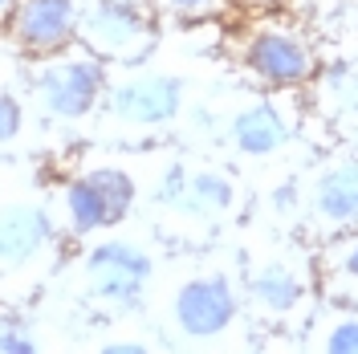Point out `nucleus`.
Masks as SVG:
<instances>
[{
  "instance_id": "obj_1",
  "label": "nucleus",
  "mask_w": 358,
  "mask_h": 354,
  "mask_svg": "<svg viewBox=\"0 0 358 354\" xmlns=\"http://www.w3.org/2000/svg\"><path fill=\"white\" fill-rule=\"evenodd\" d=\"M138 176L134 216L155 228L167 248H203L241 220V179L224 159L203 155L187 143H147L131 147Z\"/></svg>"
},
{
  "instance_id": "obj_2",
  "label": "nucleus",
  "mask_w": 358,
  "mask_h": 354,
  "mask_svg": "<svg viewBox=\"0 0 358 354\" xmlns=\"http://www.w3.org/2000/svg\"><path fill=\"white\" fill-rule=\"evenodd\" d=\"M143 322L155 330L163 351L224 346L241 326H248L241 253H224L220 244L171 248L151 281Z\"/></svg>"
},
{
  "instance_id": "obj_3",
  "label": "nucleus",
  "mask_w": 358,
  "mask_h": 354,
  "mask_svg": "<svg viewBox=\"0 0 358 354\" xmlns=\"http://www.w3.org/2000/svg\"><path fill=\"white\" fill-rule=\"evenodd\" d=\"M69 241L49 216L41 159H0V306H33L53 285Z\"/></svg>"
},
{
  "instance_id": "obj_4",
  "label": "nucleus",
  "mask_w": 358,
  "mask_h": 354,
  "mask_svg": "<svg viewBox=\"0 0 358 354\" xmlns=\"http://www.w3.org/2000/svg\"><path fill=\"white\" fill-rule=\"evenodd\" d=\"M41 179L49 216L69 244L131 220L138 208L131 147H106L90 139L69 143L41 159Z\"/></svg>"
},
{
  "instance_id": "obj_5",
  "label": "nucleus",
  "mask_w": 358,
  "mask_h": 354,
  "mask_svg": "<svg viewBox=\"0 0 358 354\" xmlns=\"http://www.w3.org/2000/svg\"><path fill=\"white\" fill-rule=\"evenodd\" d=\"M200 86L187 78V69L163 62V49L147 53L131 66H110L106 94L98 114L90 118L86 139L106 147H147L176 139L183 114Z\"/></svg>"
},
{
  "instance_id": "obj_6",
  "label": "nucleus",
  "mask_w": 358,
  "mask_h": 354,
  "mask_svg": "<svg viewBox=\"0 0 358 354\" xmlns=\"http://www.w3.org/2000/svg\"><path fill=\"white\" fill-rule=\"evenodd\" d=\"M241 293H245L248 326L301 338L322 297L313 248H306L293 236H277L265 248H245L241 253Z\"/></svg>"
},
{
  "instance_id": "obj_7",
  "label": "nucleus",
  "mask_w": 358,
  "mask_h": 354,
  "mask_svg": "<svg viewBox=\"0 0 358 354\" xmlns=\"http://www.w3.org/2000/svg\"><path fill=\"white\" fill-rule=\"evenodd\" d=\"M110 62H102L78 37L49 53L29 57V94L45 134H62V147L86 139L90 118L106 94Z\"/></svg>"
},
{
  "instance_id": "obj_8",
  "label": "nucleus",
  "mask_w": 358,
  "mask_h": 354,
  "mask_svg": "<svg viewBox=\"0 0 358 354\" xmlns=\"http://www.w3.org/2000/svg\"><path fill=\"white\" fill-rule=\"evenodd\" d=\"M232 66L257 90H301L317 78V49L289 17H261L232 37Z\"/></svg>"
},
{
  "instance_id": "obj_9",
  "label": "nucleus",
  "mask_w": 358,
  "mask_h": 354,
  "mask_svg": "<svg viewBox=\"0 0 358 354\" xmlns=\"http://www.w3.org/2000/svg\"><path fill=\"white\" fill-rule=\"evenodd\" d=\"M289 94L293 90H261V94L241 98L232 106H224V98L216 94L212 147H224L232 159H248V163L281 155L301 127V111Z\"/></svg>"
},
{
  "instance_id": "obj_10",
  "label": "nucleus",
  "mask_w": 358,
  "mask_h": 354,
  "mask_svg": "<svg viewBox=\"0 0 358 354\" xmlns=\"http://www.w3.org/2000/svg\"><path fill=\"white\" fill-rule=\"evenodd\" d=\"M297 232L326 241L358 228V143H346L297 176Z\"/></svg>"
},
{
  "instance_id": "obj_11",
  "label": "nucleus",
  "mask_w": 358,
  "mask_h": 354,
  "mask_svg": "<svg viewBox=\"0 0 358 354\" xmlns=\"http://www.w3.org/2000/svg\"><path fill=\"white\" fill-rule=\"evenodd\" d=\"M78 41L110 66H131L155 53L163 41V17L155 0H86L78 17Z\"/></svg>"
},
{
  "instance_id": "obj_12",
  "label": "nucleus",
  "mask_w": 358,
  "mask_h": 354,
  "mask_svg": "<svg viewBox=\"0 0 358 354\" xmlns=\"http://www.w3.org/2000/svg\"><path fill=\"white\" fill-rule=\"evenodd\" d=\"M45 159V131L29 94V57L0 33V159Z\"/></svg>"
},
{
  "instance_id": "obj_13",
  "label": "nucleus",
  "mask_w": 358,
  "mask_h": 354,
  "mask_svg": "<svg viewBox=\"0 0 358 354\" xmlns=\"http://www.w3.org/2000/svg\"><path fill=\"white\" fill-rule=\"evenodd\" d=\"M82 8H86V0H17V8L8 13L0 33L24 57H37V53H49L78 37Z\"/></svg>"
},
{
  "instance_id": "obj_14",
  "label": "nucleus",
  "mask_w": 358,
  "mask_h": 354,
  "mask_svg": "<svg viewBox=\"0 0 358 354\" xmlns=\"http://www.w3.org/2000/svg\"><path fill=\"white\" fill-rule=\"evenodd\" d=\"M313 269H317V293L326 302L358 306V228L317 241Z\"/></svg>"
},
{
  "instance_id": "obj_15",
  "label": "nucleus",
  "mask_w": 358,
  "mask_h": 354,
  "mask_svg": "<svg viewBox=\"0 0 358 354\" xmlns=\"http://www.w3.org/2000/svg\"><path fill=\"white\" fill-rule=\"evenodd\" d=\"M313 102L326 114V122L334 127L346 143H358V62L334 69H317L313 78Z\"/></svg>"
},
{
  "instance_id": "obj_16",
  "label": "nucleus",
  "mask_w": 358,
  "mask_h": 354,
  "mask_svg": "<svg viewBox=\"0 0 358 354\" xmlns=\"http://www.w3.org/2000/svg\"><path fill=\"white\" fill-rule=\"evenodd\" d=\"M301 346L322 354H358V306L317 297L310 322L301 330Z\"/></svg>"
},
{
  "instance_id": "obj_17",
  "label": "nucleus",
  "mask_w": 358,
  "mask_h": 354,
  "mask_svg": "<svg viewBox=\"0 0 358 354\" xmlns=\"http://www.w3.org/2000/svg\"><path fill=\"white\" fill-rule=\"evenodd\" d=\"M236 0H155L159 17L176 24H203V21H220L232 13Z\"/></svg>"
},
{
  "instance_id": "obj_18",
  "label": "nucleus",
  "mask_w": 358,
  "mask_h": 354,
  "mask_svg": "<svg viewBox=\"0 0 358 354\" xmlns=\"http://www.w3.org/2000/svg\"><path fill=\"white\" fill-rule=\"evenodd\" d=\"M13 8H17V0H0V29H4V21H8Z\"/></svg>"
},
{
  "instance_id": "obj_19",
  "label": "nucleus",
  "mask_w": 358,
  "mask_h": 354,
  "mask_svg": "<svg viewBox=\"0 0 358 354\" xmlns=\"http://www.w3.org/2000/svg\"><path fill=\"white\" fill-rule=\"evenodd\" d=\"M241 4H252V8H261V4H277V0H241Z\"/></svg>"
}]
</instances>
